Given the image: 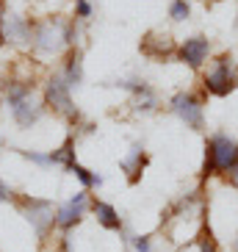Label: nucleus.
Returning a JSON list of instances; mask_svg holds the SVG:
<instances>
[{
	"label": "nucleus",
	"mask_w": 238,
	"mask_h": 252,
	"mask_svg": "<svg viewBox=\"0 0 238 252\" xmlns=\"http://www.w3.org/2000/svg\"><path fill=\"white\" fill-rule=\"evenodd\" d=\"M75 17L64 20V17H45L33 23V36H30V50L42 56V59H50V56H59V53L75 47Z\"/></svg>",
	"instance_id": "f257e3e1"
},
{
	"label": "nucleus",
	"mask_w": 238,
	"mask_h": 252,
	"mask_svg": "<svg viewBox=\"0 0 238 252\" xmlns=\"http://www.w3.org/2000/svg\"><path fill=\"white\" fill-rule=\"evenodd\" d=\"M3 97H6V105H8V111H11V119H14L20 127H33L39 119H42L45 103L36 97L33 83H28V81H6Z\"/></svg>",
	"instance_id": "f03ea898"
},
{
	"label": "nucleus",
	"mask_w": 238,
	"mask_h": 252,
	"mask_svg": "<svg viewBox=\"0 0 238 252\" xmlns=\"http://www.w3.org/2000/svg\"><path fill=\"white\" fill-rule=\"evenodd\" d=\"M238 163V139L230 133H210L205 139V158H202V180L210 178H224L227 172Z\"/></svg>",
	"instance_id": "7ed1b4c3"
},
{
	"label": "nucleus",
	"mask_w": 238,
	"mask_h": 252,
	"mask_svg": "<svg viewBox=\"0 0 238 252\" xmlns=\"http://www.w3.org/2000/svg\"><path fill=\"white\" fill-rule=\"evenodd\" d=\"M238 86V61L233 53H222L202 72V92L213 97H227Z\"/></svg>",
	"instance_id": "20e7f679"
},
{
	"label": "nucleus",
	"mask_w": 238,
	"mask_h": 252,
	"mask_svg": "<svg viewBox=\"0 0 238 252\" xmlns=\"http://www.w3.org/2000/svg\"><path fill=\"white\" fill-rule=\"evenodd\" d=\"M14 205L25 216V222L33 227L39 241H47L50 233L56 230V208H53V202L45 200V197H33V194H20V197H14Z\"/></svg>",
	"instance_id": "39448f33"
},
{
	"label": "nucleus",
	"mask_w": 238,
	"mask_h": 252,
	"mask_svg": "<svg viewBox=\"0 0 238 252\" xmlns=\"http://www.w3.org/2000/svg\"><path fill=\"white\" fill-rule=\"evenodd\" d=\"M42 103L45 108H50L53 114H59V117L69 119V122H78V108L72 103V86L69 81L59 72H50L45 81V89H42Z\"/></svg>",
	"instance_id": "423d86ee"
},
{
	"label": "nucleus",
	"mask_w": 238,
	"mask_h": 252,
	"mask_svg": "<svg viewBox=\"0 0 238 252\" xmlns=\"http://www.w3.org/2000/svg\"><path fill=\"white\" fill-rule=\"evenodd\" d=\"M172 114L188 127V130H202L205 127V97L194 92H178L169 100Z\"/></svg>",
	"instance_id": "0eeeda50"
},
{
	"label": "nucleus",
	"mask_w": 238,
	"mask_h": 252,
	"mask_svg": "<svg viewBox=\"0 0 238 252\" xmlns=\"http://www.w3.org/2000/svg\"><path fill=\"white\" fill-rule=\"evenodd\" d=\"M86 211H91V197L86 189H81V191H75L69 200H64L56 208V230H61L67 236L69 230H75L86 219Z\"/></svg>",
	"instance_id": "6e6552de"
},
{
	"label": "nucleus",
	"mask_w": 238,
	"mask_h": 252,
	"mask_svg": "<svg viewBox=\"0 0 238 252\" xmlns=\"http://www.w3.org/2000/svg\"><path fill=\"white\" fill-rule=\"evenodd\" d=\"M33 36V20L14 11H3L0 14V45H30Z\"/></svg>",
	"instance_id": "1a4fd4ad"
},
{
	"label": "nucleus",
	"mask_w": 238,
	"mask_h": 252,
	"mask_svg": "<svg viewBox=\"0 0 238 252\" xmlns=\"http://www.w3.org/2000/svg\"><path fill=\"white\" fill-rule=\"evenodd\" d=\"M178 61H183L188 69H202L205 64H208V59H210V42H208V36H188V39H183L178 45V56H175Z\"/></svg>",
	"instance_id": "9d476101"
},
{
	"label": "nucleus",
	"mask_w": 238,
	"mask_h": 252,
	"mask_svg": "<svg viewBox=\"0 0 238 252\" xmlns=\"http://www.w3.org/2000/svg\"><path fill=\"white\" fill-rule=\"evenodd\" d=\"M119 86L130 92V105L136 114H152L158 108V92L147 81L133 78V81H119Z\"/></svg>",
	"instance_id": "9b49d317"
},
{
	"label": "nucleus",
	"mask_w": 238,
	"mask_h": 252,
	"mask_svg": "<svg viewBox=\"0 0 238 252\" xmlns=\"http://www.w3.org/2000/svg\"><path fill=\"white\" fill-rule=\"evenodd\" d=\"M142 53L152 61H166L172 56H178V45L164 31H149L147 36L142 39Z\"/></svg>",
	"instance_id": "f8f14e48"
},
{
	"label": "nucleus",
	"mask_w": 238,
	"mask_h": 252,
	"mask_svg": "<svg viewBox=\"0 0 238 252\" xmlns=\"http://www.w3.org/2000/svg\"><path fill=\"white\" fill-rule=\"evenodd\" d=\"M147 163H149V158H147V153H144V147L142 144H133L130 153L119 161V166H122V172H125L127 183H139L142 175H144V169H147Z\"/></svg>",
	"instance_id": "ddd939ff"
},
{
	"label": "nucleus",
	"mask_w": 238,
	"mask_h": 252,
	"mask_svg": "<svg viewBox=\"0 0 238 252\" xmlns=\"http://www.w3.org/2000/svg\"><path fill=\"white\" fill-rule=\"evenodd\" d=\"M91 214H94L97 224H100L103 230L122 233V227H125V222H122L119 211L111 205V202H105V200H91Z\"/></svg>",
	"instance_id": "4468645a"
},
{
	"label": "nucleus",
	"mask_w": 238,
	"mask_h": 252,
	"mask_svg": "<svg viewBox=\"0 0 238 252\" xmlns=\"http://www.w3.org/2000/svg\"><path fill=\"white\" fill-rule=\"evenodd\" d=\"M61 75L69 81V86H81L83 83V53L81 47H69L67 56H64V67H61Z\"/></svg>",
	"instance_id": "2eb2a0df"
},
{
	"label": "nucleus",
	"mask_w": 238,
	"mask_h": 252,
	"mask_svg": "<svg viewBox=\"0 0 238 252\" xmlns=\"http://www.w3.org/2000/svg\"><path fill=\"white\" fill-rule=\"evenodd\" d=\"M50 158H53V166H61L64 172H69V166L78 161V158H75V139H72V136H69L59 150H53Z\"/></svg>",
	"instance_id": "dca6fc26"
},
{
	"label": "nucleus",
	"mask_w": 238,
	"mask_h": 252,
	"mask_svg": "<svg viewBox=\"0 0 238 252\" xmlns=\"http://www.w3.org/2000/svg\"><path fill=\"white\" fill-rule=\"evenodd\" d=\"M69 175H75V178L81 180V186L86 189V191H91V189H100V186H103V175H97V172L86 169V166H83V163H78V161L69 166Z\"/></svg>",
	"instance_id": "f3484780"
},
{
	"label": "nucleus",
	"mask_w": 238,
	"mask_h": 252,
	"mask_svg": "<svg viewBox=\"0 0 238 252\" xmlns=\"http://www.w3.org/2000/svg\"><path fill=\"white\" fill-rule=\"evenodd\" d=\"M191 244L197 247V252H219V244H216V238H213V233H210L208 224L200 230V236L194 238Z\"/></svg>",
	"instance_id": "a211bd4d"
},
{
	"label": "nucleus",
	"mask_w": 238,
	"mask_h": 252,
	"mask_svg": "<svg viewBox=\"0 0 238 252\" xmlns=\"http://www.w3.org/2000/svg\"><path fill=\"white\" fill-rule=\"evenodd\" d=\"M169 17H172V23H186L188 17H191V6H188V0H172Z\"/></svg>",
	"instance_id": "6ab92c4d"
},
{
	"label": "nucleus",
	"mask_w": 238,
	"mask_h": 252,
	"mask_svg": "<svg viewBox=\"0 0 238 252\" xmlns=\"http://www.w3.org/2000/svg\"><path fill=\"white\" fill-rule=\"evenodd\" d=\"M91 14H94V8H91V3H89V0H75V11H72V17L78 20V23H83V20H89Z\"/></svg>",
	"instance_id": "aec40b11"
},
{
	"label": "nucleus",
	"mask_w": 238,
	"mask_h": 252,
	"mask_svg": "<svg viewBox=\"0 0 238 252\" xmlns=\"http://www.w3.org/2000/svg\"><path fill=\"white\" fill-rule=\"evenodd\" d=\"M130 244H133V252H155L152 236H133L130 238Z\"/></svg>",
	"instance_id": "412c9836"
},
{
	"label": "nucleus",
	"mask_w": 238,
	"mask_h": 252,
	"mask_svg": "<svg viewBox=\"0 0 238 252\" xmlns=\"http://www.w3.org/2000/svg\"><path fill=\"white\" fill-rule=\"evenodd\" d=\"M25 158H28L30 163H36V166H53L50 153H25Z\"/></svg>",
	"instance_id": "4be33fe9"
},
{
	"label": "nucleus",
	"mask_w": 238,
	"mask_h": 252,
	"mask_svg": "<svg viewBox=\"0 0 238 252\" xmlns=\"http://www.w3.org/2000/svg\"><path fill=\"white\" fill-rule=\"evenodd\" d=\"M0 202H14V191L3 178H0Z\"/></svg>",
	"instance_id": "5701e85b"
},
{
	"label": "nucleus",
	"mask_w": 238,
	"mask_h": 252,
	"mask_svg": "<svg viewBox=\"0 0 238 252\" xmlns=\"http://www.w3.org/2000/svg\"><path fill=\"white\" fill-rule=\"evenodd\" d=\"M224 180L230 183V189H236V191H238V163L233 166L230 172H227V175H224Z\"/></svg>",
	"instance_id": "b1692460"
},
{
	"label": "nucleus",
	"mask_w": 238,
	"mask_h": 252,
	"mask_svg": "<svg viewBox=\"0 0 238 252\" xmlns=\"http://www.w3.org/2000/svg\"><path fill=\"white\" fill-rule=\"evenodd\" d=\"M69 244H67V236H64V244H61V250H53V252H67Z\"/></svg>",
	"instance_id": "393cba45"
},
{
	"label": "nucleus",
	"mask_w": 238,
	"mask_h": 252,
	"mask_svg": "<svg viewBox=\"0 0 238 252\" xmlns=\"http://www.w3.org/2000/svg\"><path fill=\"white\" fill-rule=\"evenodd\" d=\"M233 252H238V233H236V238H233Z\"/></svg>",
	"instance_id": "a878e982"
},
{
	"label": "nucleus",
	"mask_w": 238,
	"mask_h": 252,
	"mask_svg": "<svg viewBox=\"0 0 238 252\" xmlns=\"http://www.w3.org/2000/svg\"><path fill=\"white\" fill-rule=\"evenodd\" d=\"M3 11H6V0H0V14H3Z\"/></svg>",
	"instance_id": "bb28decb"
}]
</instances>
